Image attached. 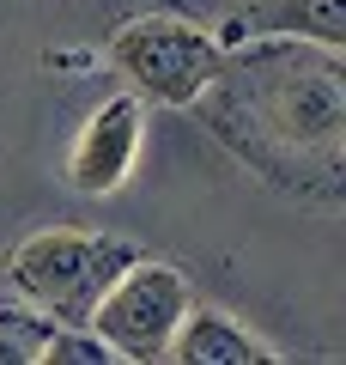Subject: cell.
Instances as JSON below:
<instances>
[{"label":"cell","instance_id":"1","mask_svg":"<svg viewBox=\"0 0 346 365\" xmlns=\"http://www.w3.org/2000/svg\"><path fill=\"white\" fill-rule=\"evenodd\" d=\"M206 128L285 195L340 201L346 177V61L304 37H256L219 49L194 98Z\"/></svg>","mask_w":346,"mask_h":365},{"label":"cell","instance_id":"2","mask_svg":"<svg viewBox=\"0 0 346 365\" xmlns=\"http://www.w3.org/2000/svg\"><path fill=\"white\" fill-rule=\"evenodd\" d=\"M140 256L122 232H85V225H43L13 250L6 274L25 304L49 311L55 323H85L91 304L110 292V280Z\"/></svg>","mask_w":346,"mask_h":365},{"label":"cell","instance_id":"3","mask_svg":"<svg viewBox=\"0 0 346 365\" xmlns=\"http://www.w3.org/2000/svg\"><path fill=\"white\" fill-rule=\"evenodd\" d=\"M110 67L128 79L140 104L194 110L219 67V37L182 13H140L110 37Z\"/></svg>","mask_w":346,"mask_h":365},{"label":"cell","instance_id":"4","mask_svg":"<svg viewBox=\"0 0 346 365\" xmlns=\"http://www.w3.org/2000/svg\"><path fill=\"white\" fill-rule=\"evenodd\" d=\"M189 304H194V292H189V274L182 268H170L158 256H134L110 280V292L91 304L85 329L115 359L152 365V359H164V347H170V335H177Z\"/></svg>","mask_w":346,"mask_h":365},{"label":"cell","instance_id":"5","mask_svg":"<svg viewBox=\"0 0 346 365\" xmlns=\"http://www.w3.org/2000/svg\"><path fill=\"white\" fill-rule=\"evenodd\" d=\"M146 140V104L134 91H115L79 122L73 153H67V182L79 195H115L134 177V158Z\"/></svg>","mask_w":346,"mask_h":365},{"label":"cell","instance_id":"6","mask_svg":"<svg viewBox=\"0 0 346 365\" xmlns=\"http://www.w3.org/2000/svg\"><path fill=\"white\" fill-rule=\"evenodd\" d=\"M213 37L219 49L256 43V37H304V43H322V49H346V0H249Z\"/></svg>","mask_w":346,"mask_h":365},{"label":"cell","instance_id":"7","mask_svg":"<svg viewBox=\"0 0 346 365\" xmlns=\"http://www.w3.org/2000/svg\"><path fill=\"white\" fill-rule=\"evenodd\" d=\"M164 359L177 365H280L285 353L268 347L249 323H237L231 311H213V304H189L170 335Z\"/></svg>","mask_w":346,"mask_h":365},{"label":"cell","instance_id":"8","mask_svg":"<svg viewBox=\"0 0 346 365\" xmlns=\"http://www.w3.org/2000/svg\"><path fill=\"white\" fill-rule=\"evenodd\" d=\"M55 317L37 311V304H0V365H37L43 359V341H49Z\"/></svg>","mask_w":346,"mask_h":365}]
</instances>
